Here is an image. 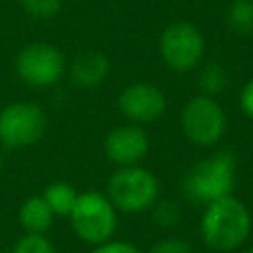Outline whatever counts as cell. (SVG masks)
Segmentation results:
<instances>
[{
    "label": "cell",
    "instance_id": "4",
    "mask_svg": "<svg viewBox=\"0 0 253 253\" xmlns=\"http://www.w3.org/2000/svg\"><path fill=\"white\" fill-rule=\"evenodd\" d=\"M69 219L75 235L89 245H101L109 241L117 229V210L107 194L99 190H87L79 194Z\"/></svg>",
    "mask_w": 253,
    "mask_h": 253
},
{
    "label": "cell",
    "instance_id": "17",
    "mask_svg": "<svg viewBox=\"0 0 253 253\" xmlns=\"http://www.w3.org/2000/svg\"><path fill=\"white\" fill-rule=\"evenodd\" d=\"M26 14L38 20H49L59 14L61 0H18Z\"/></svg>",
    "mask_w": 253,
    "mask_h": 253
},
{
    "label": "cell",
    "instance_id": "11",
    "mask_svg": "<svg viewBox=\"0 0 253 253\" xmlns=\"http://www.w3.org/2000/svg\"><path fill=\"white\" fill-rule=\"evenodd\" d=\"M109 69H111V63H109L107 55H103L101 51L89 49V51L79 53L73 59L69 75H71V81L77 87L93 89V87H99L107 79Z\"/></svg>",
    "mask_w": 253,
    "mask_h": 253
},
{
    "label": "cell",
    "instance_id": "23",
    "mask_svg": "<svg viewBox=\"0 0 253 253\" xmlns=\"http://www.w3.org/2000/svg\"><path fill=\"white\" fill-rule=\"evenodd\" d=\"M243 253H253V247H249V249H245Z\"/></svg>",
    "mask_w": 253,
    "mask_h": 253
},
{
    "label": "cell",
    "instance_id": "14",
    "mask_svg": "<svg viewBox=\"0 0 253 253\" xmlns=\"http://www.w3.org/2000/svg\"><path fill=\"white\" fill-rule=\"evenodd\" d=\"M225 24L237 36H253V0H231L225 10Z\"/></svg>",
    "mask_w": 253,
    "mask_h": 253
},
{
    "label": "cell",
    "instance_id": "22",
    "mask_svg": "<svg viewBox=\"0 0 253 253\" xmlns=\"http://www.w3.org/2000/svg\"><path fill=\"white\" fill-rule=\"evenodd\" d=\"M2 166H4V158H2V152H0V172H2Z\"/></svg>",
    "mask_w": 253,
    "mask_h": 253
},
{
    "label": "cell",
    "instance_id": "20",
    "mask_svg": "<svg viewBox=\"0 0 253 253\" xmlns=\"http://www.w3.org/2000/svg\"><path fill=\"white\" fill-rule=\"evenodd\" d=\"M91 253H140L132 243L128 241H105L101 245H97Z\"/></svg>",
    "mask_w": 253,
    "mask_h": 253
},
{
    "label": "cell",
    "instance_id": "10",
    "mask_svg": "<svg viewBox=\"0 0 253 253\" xmlns=\"http://www.w3.org/2000/svg\"><path fill=\"white\" fill-rule=\"evenodd\" d=\"M107 158L121 166H134L144 160L150 150V138L138 125H123L113 128L103 142Z\"/></svg>",
    "mask_w": 253,
    "mask_h": 253
},
{
    "label": "cell",
    "instance_id": "1",
    "mask_svg": "<svg viewBox=\"0 0 253 253\" xmlns=\"http://www.w3.org/2000/svg\"><path fill=\"white\" fill-rule=\"evenodd\" d=\"M200 231L204 243L213 251H235L249 239L251 233V213L247 206L225 196L206 206L200 221Z\"/></svg>",
    "mask_w": 253,
    "mask_h": 253
},
{
    "label": "cell",
    "instance_id": "21",
    "mask_svg": "<svg viewBox=\"0 0 253 253\" xmlns=\"http://www.w3.org/2000/svg\"><path fill=\"white\" fill-rule=\"evenodd\" d=\"M239 107H241L243 115L253 121V77L241 87V93H239Z\"/></svg>",
    "mask_w": 253,
    "mask_h": 253
},
{
    "label": "cell",
    "instance_id": "15",
    "mask_svg": "<svg viewBox=\"0 0 253 253\" xmlns=\"http://www.w3.org/2000/svg\"><path fill=\"white\" fill-rule=\"evenodd\" d=\"M227 83H229L227 71L217 61H210V63L202 65L198 71V87H200L202 95L217 97L227 89Z\"/></svg>",
    "mask_w": 253,
    "mask_h": 253
},
{
    "label": "cell",
    "instance_id": "2",
    "mask_svg": "<svg viewBox=\"0 0 253 253\" xmlns=\"http://www.w3.org/2000/svg\"><path fill=\"white\" fill-rule=\"evenodd\" d=\"M237 160L231 152L219 150L196 162L182 180V194L190 204L208 206L219 198L231 196L235 186Z\"/></svg>",
    "mask_w": 253,
    "mask_h": 253
},
{
    "label": "cell",
    "instance_id": "8",
    "mask_svg": "<svg viewBox=\"0 0 253 253\" xmlns=\"http://www.w3.org/2000/svg\"><path fill=\"white\" fill-rule=\"evenodd\" d=\"M16 73L18 77L36 89H45L55 85L65 73V57L63 53L45 42L28 43L16 55Z\"/></svg>",
    "mask_w": 253,
    "mask_h": 253
},
{
    "label": "cell",
    "instance_id": "12",
    "mask_svg": "<svg viewBox=\"0 0 253 253\" xmlns=\"http://www.w3.org/2000/svg\"><path fill=\"white\" fill-rule=\"evenodd\" d=\"M53 211L45 204L42 196H32L28 198L18 211L20 225L24 227L26 233H45L51 223H53Z\"/></svg>",
    "mask_w": 253,
    "mask_h": 253
},
{
    "label": "cell",
    "instance_id": "19",
    "mask_svg": "<svg viewBox=\"0 0 253 253\" xmlns=\"http://www.w3.org/2000/svg\"><path fill=\"white\" fill-rule=\"evenodd\" d=\"M148 253H192V247L182 237H164L156 241L148 249Z\"/></svg>",
    "mask_w": 253,
    "mask_h": 253
},
{
    "label": "cell",
    "instance_id": "3",
    "mask_svg": "<svg viewBox=\"0 0 253 253\" xmlns=\"http://www.w3.org/2000/svg\"><path fill=\"white\" fill-rule=\"evenodd\" d=\"M158 192V178L138 164L117 168L107 184V198L117 211L125 213H138L152 208Z\"/></svg>",
    "mask_w": 253,
    "mask_h": 253
},
{
    "label": "cell",
    "instance_id": "13",
    "mask_svg": "<svg viewBox=\"0 0 253 253\" xmlns=\"http://www.w3.org/2000/svg\"><path fill=\"white\" fill-rule=\"evenodd\" d=\"M77 196L79 194L75 192V188L67 182H51L42 194V198L45 200V204L49 206L53 215H59V217H65V215L69 217V213L77 202Z\"/></svg>",
    "mask_w": 253,
    "mask_h": 253
},
{
    "label": "cell",
    "instance_id": "18",
    "mask_svg": "<svg viewBox=\"0 0 253 253\" xmlns=\"http://www.w3.org/2000/svg\"><path fill=\"white\" fill-rule=\"evenodd\" d=\"M154 221L160 227H174L180 221V210L174 202H160L154 208Z\"/></svg>",
    "mask_w": 253,
    "mask_h": 253
},
{
    "label": "cell",
    "instance_id": "24",
    "mask_svg": "<svg viewBox=\"0 0 253 253\" xmlns=\"http://www.w3.org/2000/svg\"><path fill=\"white\" fill-rule=\"evenodd\" d=\"M0 251H2V243H0Z\"/></svg>",
    "mask_w": 253,
    "mask_h": 253
},
{
    "label": "cell",
    "instance_id": "7",
    "mask_svg": "<svg viewBox=\"0 0 253 253\" xmlns=\"http://www.w3.org/2000/svg\"><path fill=\"white\" fill-rule=\"evenodd\" d=\"M47 126L45 113L30 101H16L0 111V142L6 148H28L36 144Z\"/></svg>",
    "mask_w": 253,
    "mask_h": 253
},
{
    "label": "cell",
    "instance_id": "9",
    "mask_svg": "<svg viewBox=\"0 0 253 253\" xmlns=\"http://www.w3.org/2000/svg\"><path fill=\"white\" fill-rule=\"evenodd\" d=\"M117 107L132 125H146L162 117L166 111V97L162 89L152 83H130L121 91Z\"/></svg>",
    "mask_w": 253,
    "mask_h": 253
},
{
    "label": "cell",
    "instance_id": "16",
    "mask_svg": "<svg viewBox=\"0 0 253 253\" xmlns=\"http://www.w3.org/2000/svg\"><path fill=\"white\" fill-rule=\"evenodd\" d=\"M12 253H55V247L43 233H26L14 243Z\"/></svg>",
    "mask_w": 253,
    "mask_h": 253
},
{
    "label": "cell",
    "instance_id": "5",
    "mask_svg": "<svg viewBox=\"0 0 253 253\" xmlns=\"http://www.w3.org/2000/svg\"><path fill=\"white\" fill-rule=\"evenodd\" d=\"M158 51L166 67L178 73L196 69L202 63L206 42L202 32L190 22H172L166 26L158 40Z\"/></svg>",
    "mask_w": 253,
    "mask_h": 253
},
{
    "label": "cell",
    "instance_id": "6",
    "mask_svg": "<svg viewBox=\"0 0 253 253\" xmlns=\"http://www.w3.org/2000/svg\"><path fill=\"white\" fill-rule=\"evenodd\" d=\"M180 125L190 142L198 146H211L223 136L227 119L215 97L200 93L188 99V103L184 105Z\"/></svg>",
    "mask_w": 253,
    "mask_h": 253
}]
</instances>
